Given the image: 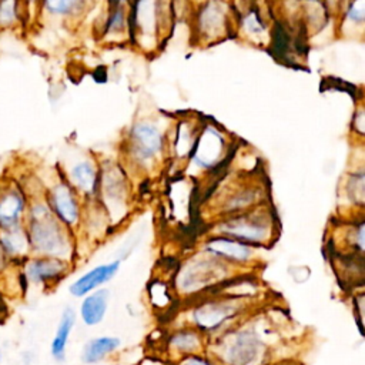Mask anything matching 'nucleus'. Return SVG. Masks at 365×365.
Wrapping results in <instances>:
<instances>
[{"mask_svg":"<svg viewBox=\"0 0 365 365\" xmlns=\"http://www.w3.org/2000/svg\"><path fill=\"white\" fill-rule=\"evenodd\" d=\"M108 298H110V292L106 288L96 289L88 295H86L80 305L81 321L88 327H94L100 324L106 317Z\"/></svg>","mask_w":365,"mask_h":365,"instance_id":"nucleus-14","label":"nucleus"},{"mask_svg":"<svg viewBox=\"0 0 365 365\" xmlns=\"http://www.w3.org/2000/svg\"><path fill=\"white\" fill-rule=\"evenodd\" d=\"M227 151V137L215 125H205L201 133H198L192 151L191 164L197 170H211L214 168L225 155Z\"/></svg>","mask_w":365,"mask_h":365,"instance_id":"nucleus-8","label":"nucleus"},{"mask_svg":"<svg viewBox=\"0 0 365 365\" xmlns=\"http://www.w3.org/2000/svg\"><path fill=\"white\" fill-rule=\"evenodd\" d=\"M118 269H120V261L118 259L107 262V264L97 265L93 269L83 274L81 277H78L70 285L68 291L73 297H77V298L86 297L90 292L96 291L98 287L108 282L111 278H114V275L118 272Z\"/></svg>","mask_w":365,"mask_h":365,"instance_id":"nucleus-12","label":"nucleus"},{"mask_svg":"<svg viewBox=\"0 0 365 365\" xmlns=\"http://www.w3.org/2000/svg\"><path fill=\"white\" fill-rule=\"evenodd\" d=\"M228 269V264L205 254L204 258H194L187 262L178 275V287L182 292H197L212 282H218Z\"/></svg>","mask_w":365,"mask_h":365,"instance_id":"nucleus-5","label":"nucleus"},{"mask_svg":"<svg viewBox=\"0 0 365 365\" xmlns=\"http://www.w3.org/2000/svg\"><path fill=\"white\" fill-rule=\"evenodd\" d=\"M101 192L104 194V201L106 205H114L118 208V204H124L125 200V188H124V181L121 175L115 171L114 174H106L101 177Z\"/></svg>","mask_w":365,"mask_h":365,"instance_id":"nucleus-21","label":"nucleus"},{"mask_svg":"<svg viewBox=\"0 0 365 365\" xmlns=\"http://www.w3.org/2000/svg\"><path fill=\"white\" fill-rule=\"evenodd\" d=\"M30 247L46 258L63 259L70 254V242L63 224L54 217L48 204H34L27 225Z\"/></svg>","mask_w":365,"mask_h":365,"instance_id":"nucleus-1","label":"nucleus"},{"mask_svg":"<svg viewBox=\"0 0 365 365\" xmlns=\"http://www.w3.org/2000/svg\"><path fill=\"white\" fill-rule=\"evenodd\" d=\"M48 207L54 217L67 227H74L80 220L78 201L67 182H58L51 188Z\"/></svg>","mask_w":365,"mask_h":365,"instance_id":"nucleus-11","label":"nucleus"},{"mask_svg":"<svg viewBox=\"0 0 365 365\" xmlns=\"http://www.w3.org/2000/svg\"><path fill=\"white\" fill-rule=\"evenodd\" d=\"M344 19H345V26L348 24H354L356 27L364 26V20H365V3L362 0L354 1V3H348L345 11H344Z\"/></svg>","mask_w":365,"mask_h":365,"instance_id":"nucleus-25","label":"nucleus"},{"mask_svg":"<svg viewBox=\"0 0 365 365\" xmlns=\"http://www.w3.org/2000/svg\"><path fill=\"white\" fill-rule=\"evenodd\" d=\"M0 361H1V355H0Z\"/></svg>","mask_w":365,"mask_h":365,"instance_id":"nucleus-32","label":"nucleus"},{"mask_svg":"<svg viewBox=\"0 0 365 365\" xmlns=\"http://www.w3.org/2000/svg\"><path fill=\"white\" fill-rule=\"evenodd\" d=\"M240 30L244 36L250 37L252 41L262 40L267 34V26L261 19L258 10H250L241 20H240Z\"/></svg>","mask_w":365,"mask_h":365,"instance_id":"nucleus-22","label":"nucleus"},{"mask_svg":"<svg viewBox=\"0 0 365 365\" xmlns=\"http://www.w3.org/2000/svg\"><path fill=\"white\" fill-rule=\"evenodd\" d=\"M70 182L84 195H94L98 185L97 167L90 160L76 163L70 170Z\"/></svg>","mask_w":365,"mask_h":365,"instance_id":"nucleus-16","label":"nucleus"},{"mask_svg":"<svg viewBox=\"0 0 365 365\" xmlns=\"http://www.w3.org/2000/svg\"><path fill=\"white\" fill-rule=\"evenodd\" d=\"M24 211L23 195L17 190H7L0 194V228L6 230L19 225Z\"/></svg>","mask_w":365,"mask_h":365,"instance_id":"nucleus-17","label":"nucleus"},{"mask_svg":"<svg viewBox=\"0 0 365 365\" xmlns=\"http://www.w3.org/2000/svg\"><path fill=\"white\" fill-rule=\"evenodd\" d=\"M204 252L218 258L225 264H248L254 258V248L248 244L235 241L228 237L214 235L205 241Z\"/></svg>","mask_w":365,"mask_h":365,"instance_id":"nucleus-10","label":"nucleus"},{"mask_svg":"<svg viewBox=\"0 0 365 365\" xmlns=\"http://www.w3.org/2000/svg\"><path fill=\"white\" fill-rule=\"evenodd\" d=\"M121 341L117 336H97L88 339L80 354V359L83 364L93 365L103 361L111 352H114L120 346Z\"/></svg>","mask_w":365,"mask_h":365,"instance_id":"nucleus-18","label":"nucleus"},{"mask_svg":"<svg viewBox=\"0 0 365 365\" xmlns=\"http://www.w3.org/2000/svg\"><path fill=\"white\" fill-rule=\"evenodd\" d=\"M217 234L244 244H262L272 238L274 222L265 211L231 215L217 225Z\"/></svg>","mask_w":365,"mask_h":365,"instance_id":"nucleus-2","label":"nucleus"},{"mask_svg":"<svg viewBox=\"0 0 365 365\" xmlns=\"http://www.w3.org/2000/svg\"><path fill=\"white\" fill-rule=\"evenodd\" d=\"M346 195L356 205L364 202V170L359 168L354 171L346 181Z\"/></svg>","mask_w":365,"mask_h":365,"instance_id":"nucleus-24","label":"nucleus"},{"mask_svg":"<svg viewBox=\"0 0 365 365\" xmlns=\"http://www.w3.org/2000/svg\"><path fill=\"white\" fill-rule=\"evenodd\" d=\"M83 6H84V3L73 1V0H57V1H46L44 3V7L47 9V11H50L51 14H57V16L73 14L74 11H78Z\"/></svg>","mask_w":365,"mask_h":365,"instance_id":"nucleus-27","label":"nucleus"},{"mask_svg":"<svg viewBox=\"0 0 365 365\" xmlns=\"http://www.w3.org/2000/svg\"><path fill=\"white\" fill-rule=\"evenodd\" d=\"M354 128L358 130L359 134L364 133V110L359 108L355 114H354Z\"/></svg>","mask_w":365,"mask_h":365,"instance_id":"nucleus-30","label":"nucleus"},{"mask_svg":"<svg viewBox=\"0 0 365 365\" xmlns=\"http://www.w3.org/2000/svg\"><path fill=\"white\" fill-rule=\"evenodd\" d=\"M160 3L140 1L134 4L133 29L137 43L144 48H151L158 44L163 30V11Z\"/></svg>","mask_w":365,"mask_h":365,"instance_id":"nucleus-7","label":"nucleus"},{"mask_svg":"<svg viewBox=\"0 0 365 365\" xmlns=\"http://www.w3.org/2000/svg\"><path fill=\"white\" fill-rule=\"evenodd\" d=\"M241 311V302L232 297L214 298L198 304L192 312L191 318L194 325L205 332L217 331L232 318H235Z\"/></svg>","mask_w":365,"mask_h":365,"instance_id":"nucleus-6","label":"nucleus"},{"mask_svg":"<svg viewBox=\"0 0 365 365\" xmlns=\"http://www.w3.org/2000/svg\"><path fill=\"white\" fill-rule=\"evenodd\" d=\"M195 14L198 37L205 41H218L230 31V6L221 1L201 3Z\"/></svg>","mask_w":365,"mask_h":365,"instance_id":"nucleus-9","label":"nucleus"},{"mask_svg":"<svg viewBox=\"0 0 365 365\" xmlns=\"http://www.w3.org/2000/svg\"><path fill=\"white\" fill-rule=\"evenodd\" d=\"M164 150V133L157 123L140 120L134 123L127 137L130 158L140 167L151 165Z\"/></svg>","mask_w":365,"mask_h":365,"instance_id":"nucleus-4","label":"nucleus"},{"mask_svg":"<svg viewBox=\"0 0 365 365\" xmlns=\"http://www.w3.org/2000/svg\"><path fill=\"white\" fill-rule=\"evenodd\" d=\"M17 19V3L1 1L0 3V26L11 24Z\"/></svg>","mask_w":365,"mask_h":365,"instance_id":"nucleus-28","label":"nucleus"},{"mask_svg":"<svg viewBox=\"0 0 365 365\" xmlns=\"http://www.w3.org/2000/svg\"><path fill=\"white\" fill-rule=\"evenodd\" d=\"M198 133H195L192 130V125L187 121H182L175 133V140H174V151L177 153V155L181 158L191 155L195 138H197Z\"/></svg>","mask_w":365,"mask_h":365,"instance_id":"nucleus-23","label":"nucleus"},{"mask_svg":"<svg viewBox=\"0 0 365 365\" xmlns=\"http://www.w3.org/2000/svg\"><path fill=\"white\" fill-rule=\"evenodd\" d=\"M218 355L225 365H262L265 344L255 331L242 328L222 338Z\"/></svg>","mask_w":365,"mask_h":365,"instance_id":"nucleus-3","label":"nucleus"},{"mask_svg":"<svg viewBox=\"0 0 365 365\" xmlns=\"http://www.w3.org/2000/svg\"><path fill=\"white\" fill-rule=\"evenodd\" d=\"M76 324V312L71 307L64 308L61 312L60 321L57 324L54 336L50 344V354L56 362H64L66 352H67V344L70 339V334Z\"/></svg>","mask_w":365,"mask_h":365,"instance_id":"nucleus-15","label":"nucleus"},{"mask_svg":"<svg viewBox=\"0 0 365 365\" xmlns=\"http://www.w3.org/2000/svg\"><path fill=\"white\" fill-rule=\"evenodd\" d=\"M178 365H214L211 361L198 356V355H188L185 358H182V361Z\"/></svg>","mask_w":365,"mask_h":365,"instance_id":"nucleus-29","label":"nucleus"},{"mask_svg":"<svg viewBox=\"0 0 365 365\" xmlns=\"http://www.w3.org/2000/svg\"><path fill=\"white\" fill-rule=\"evenodd\" d=\"M0 247L6 255L20 257L26 254L30 248L27 232L19 225L3 230L0 234Z\"/></svg>","mask_w":365,"mask_h":365,"instance_id":"nucleus-19","label":"nucleus"},{"mask_svg":"<svg viewBox=\"0 0 365 365\" xmlns=\"http://www.w3.org/2000/svg\"><path fill=\"white\" fill-rule=\"evenodd\" d=\"M4 262H6V254H4L3 248L0 247V267H1Z\"/></svg>","mask_w":365,"mask_h":365,"instance_id":"nucleus-31","label":"nucleus"},{"mask_svg":"<svg viewBox=\"0 0 365 365\" xmlns=\"http://www.w3.org/2000/svg\"><path fill=\"white\" fill-rule=\"evenodd\" d=\"M67 269L68 264L66 261L43 257L38 259H33L26 265V277L33 284L47 285L63 278Z\"/></svg>","mask_w":365,"mask_h":365,"instance_id":"nucleus-13","label":"nucleus"},{"mask_svg":"<svg viewBox=\"0 0 365 365\" xmlns=\"http://www.w3.org/2000/svg\"><path fill=\"white\" fill-rule=\"evenodd\" d=\"M125 27H127L125 13L121 7H115L114 10H111V13L106 21V34L107 36L121 34Z\"/></svg>","mask_w":365,"mask_h":365,"instance_id":"nucleus-26","label":"nucleus"},{"mask_svg":"<svg viewBox=\"0 0 365 365\" xmlns=\"http://www.w3.org/2000/svg\"><path fill=\"white\" fill-rule=\"evenodd\" d=\"M168 344L170 348L178 354L197 355V352L201 351L202 339L195 329H181L171 335Z\"/></svg>","mask_w":365,"mask_h":365,"instance_id":"nucleus-20","label":"nucleus"}]
</instances>
